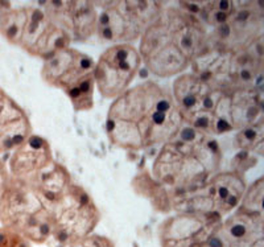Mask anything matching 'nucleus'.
Listing matches in <instances>:
<instances>
[{"instance_id": "14", "label": "nucleus", "mask_w": 264, "mask_h": 247, "mask_svg": "<svg viewBox=\"0 0 264 247\" xmlns=\"http://www.w3.org/2000/svg\"><path fill=\"white\" fill-rule=\"evenodd\" d=\"M45 12L66 32L72 41H87L96 33L98 4L85 0L40 3Z\"/></svg>"}, {"instance_id": "20", "label": "nucleus", "mask_w": 264, "mask_h": 247, "mask_svg": "<svg viewBox=\"0 0 264 247\" xmlns=\"http://www.w3.org/2000/svg\"><path fill=\"white\" fill-rule=\"evenodd\" d=\"M0 247H30L29 240L5 227L0 229Z\"/></svg>"}, {"instance_id": "18", "label": "nucleus", "mask_w": 264, "mask_h": 247, "mask_svg": "<svg viewBox=\"0 0 264 247\" xmlns=\"http://www.w3.org/2000/svg\"><path fill=\"white\" fill-rule=\"evenodd\" d=\"M262 201H263V177H260L246 189V193L238 208L242 210H247V212H263Z\"/></svg>"}, {"instance_id": "21", "label": "nucleus", "mask_w": 264, "mask_h": 247, "mask_svg": "<svg viewBox=\"0 0 264 247\" xmlns=\"http://www.w3.org/2000/svg\"><path fill=\"white\" fill-rule=\"evenodd\" d=\"M203 247H227V246H226V242H225V239H223V237L221 235L219 230H217L208 239V242L205 243Z\"/></svg>"}, {"instance_id": "13", "label": "nucleus", "mask_w": 264, "mask_h": 247, "mask_svg": "<svg viewBox=\"0 0 264 247\" xmlns=\"http://www.w3.org/2000/svg\"><path fill=\"white\" fill-rule=\"evenodd\" d=\"M222 219L217 214L177 213L161 225V247H203Z\"/></svg>"}, {"instance_id": "22", "label": "nucleus", "mask_w": 264, "mask_h": 247, "mask_svg": "<svg viewBox=\"0 0 264 247\" xmlns=\"http://www.w3.org/2000/svg\"><path fill=\"white\" fill-rule=\"evenodd\" d=\"M8 177H9V173L7 172L4 163H3V160L0 159V196H1V192H3V189H4V185H5V183H7Z\"/></svg>"}, {"instance_id": "2", "label": "nucleus", "mask_w": 264, "mask_h": 247, "mask_svg": "<svg viewBox=\"0 0 264 247\" xmlns=\"http://www.w3.org/2000/svg\"><path fill=\"white\" fill-rule=\"evenodd\" d=\"M208 45L206 27L178 4L164 5L143 32L137 50L153 75L169 78L184 74Z\"/></svg>"}, {"instance_id": "5", "label": "nucleus", "mask_w": 264, "mask_h": 247, "mask_svg": "<svg viewBox=\"0 0 264 247\" xmlns=\"http://www.w3.org/2000/svg\"><path fill=\"white\" fill-rule=\"evenodd\" d=\"M0 33L9 44L21 48L29 56L48 59L70 46L72 40L45 12L41 5L0 3Z\"/></svg>"}, {"instance_id": "4", "label": "nucleus", "mask_w": 264, "mask_h": 247, "mask_svg": "<svg viewBox=\"0 0 264 247\" xmlns=\"http://www.w3.org/2000/svg\"><path fill=\"white\" fill-rule=\"evenodd\" d=\"M173 99L189 127L210 136L234 131L231 91L218 89L194 73L180 74L173 82Z\"/></svg>"}, {"instance_id": "15", "label": "nucleus", "mask_w": 264, "mask_h": 247, "mask_svg": "<svg viewBox=\"0 0 264 247\" xmlns=\"http://www.w3.org/2000/svg\"><path fill=\"white\" fill-rule=\"evenodd\" d=\"M50 146L42 136L30 135L25 143L12 151L9 159V176L29 186L54 163Z\"/></svg>"}, {"instance_id": "1", "label": "nucleus", "mask_w": 264, "mask_h": 247, "mask_svg": "<svg viewBox=\"0 0 264 247\" xmlns=\"http://www.w3.org/2000/svg\"><path fill=\"white\" fill-rule=\"evenodd\" d=\"M184 126L172 93L152 81L129 87L114 99L106 120L111 144L127 151L165 144Z\"/></svg>"}, {"instance_id": "17", "label": "nucleus", "mask_w": 264, "mask_h": 247, "mask_svg": "<svg viewBox=\"0 0 264 247\" xmlns=\"http://www.w3.org/2000/svg\"><path fill=\"white\" fill-rule=\"evenodd\" d=\"M237 143L243 152H259L257 148H263V126L247 127V128L239 130Z\"/></svg>"}, {"instance_id": "10", "label": "nucleus", "mask_w": 264, "mask_h": 247, "mask_svg": "<svg viewBox=\"0 0 264 247\" xmlns=\"http://www.w3.org/2000/svg\"><path fill=\"white\" fill-rule=\"evenodd\" d=\"M50 214L53 237L67 246L93 234L101 219V213L91 196L74 183L50 204Z\"/></svg>"}, {"instance_id": "3", "label": "nucleus", "mask_w": 264, "mask_h": 247, "mask_svg": "<svg viewBox=\"0 0 264 247\" xmlns=\"http://www.w3.org/2000/svg\"><path fill=\"white\" fill-rule=\"evenodd\" d=\"M222 153L214 136L182 127L173 140L163 144L152 164V178L170 196L202 185L219 172Z\"/></svg>"}, {"instance_id": "8", "label": "nucleus", "mask_w": 264, "mask_h": 247, "mask_svg": "<svg viewBox=\"0 0 264 247\" xmlns=\"http://www.w3.org/2000/svg\"><path fill=\"white\" fill-rule=\"evenodd\" d=\"M246 189L242 172L219 171L197 188L172 194L170 204L177 213L217 214L223 218L238 209Z\"/></svg>"}, {"instance_id": "11", "label": "nucleus", "mask_w": 264, "mask_h": 247, "mask_svg": "<svg viewBox=\"0 0 264 247\" xmlns=\"http://www.w3.org/2000/svg\"><path fill=\"white\" fill-rule=\"evenodd\" d=\"M137 48L132 44H114L95 62V86L102 96L116 99L129 89L141 66Z\"/></svg>"}, {"instance_id": "7", "label": "nucleus", "mask_w": 264, "mask_h": 247, "mask_svg": "<svg viewBox=\"0 0 264 247\" xmlns=\"http://www.w3.org/2000/svg\"><path fill=\"white\" fill-rule=\"evenodd\" d=\"M94 67L90 56L67 46L45 59L41 77L45 83L66 94L75 111H89L94 106Z\"/></svg>"}, {"instance_id": "9", "label": "nucleus", "mask_w": 264, "mask_h": 247, "mask_svg": "<svg viewBox=\"0 0 264 247\" xmlns=\"http://www.w3.org/2000/svg\"><path fill=\"white\" fill-rule=\"evenodd\" d=\"M96 35L99 38L115 44H131L141 37L145 28L164 8L158 1H122L98 3Z\"/></svg>"}, {"instance_id": "19", "label": "nucleus", "mask_w": 264, "mask_h": 247, "mask_svg": "<svg viewBox=\"0 0 264 247\" xmlns=\"http://www.w3.org/2000/svg\"><path fill=\"white\" fill-rule=\"evenodd\" d=\"M67 247H115L110 238L99 234H90L87 237L70 243Z\"/></svg>"}, {"instance_id": "16", "label": "nucleus", "mask_w": 264, "mask_h": 247, "mask_svg": "<svg viewBox=\"0 0 264 247\" xmlns=\"http://www.w3.org/2000/svg\"><path fill=\"white\" fill-rule=\"evenodd\" d=\"M32 135L27 112L0 89V155L15 151Z\"/></svg>"}, {"instance_id": "12", "label": "nucleus", "mask_w": 264, "mask_h": 247, "mask_svg": "<svg viewBox=\"0 0 264 247\" xmlns=\"http://www.w3.org/2000/svg\"><path fill=\"white\" fill-rule=\"evenodd\" d=\"M263 38L262 3H237L230 17L209 35L211 44L229 52H239Z\"/></svg>"}, {"instance_id": "6", "label": "nucleus", "mask_w": 264, "mask_h": 247, "mask_svg": "<svg viewBox=\"0 0 264 247\" xmlns=\"http://www.w3.org/2000/svg\"><path fill=\"white\" fill-rule=\"evenodd\" d=\"M0 221L8 230L33 243L53 237L50 205L32 186L9 176L0 196Z\"/></svg>"}]
</instances>
